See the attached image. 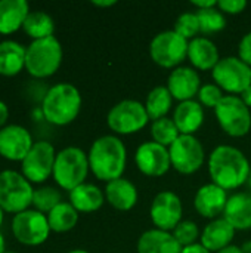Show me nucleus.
<instances>
[{
	"label": "nucleus",
	"mask_w": 251,
	"mask_h": 253,
	"mask_svg": "<svg viewBox=\"0 0 251 253\" xmlns=\"http://www.w3.org/2000/svg\"><path fill=\"white\" fill-rule=\"evenodd\" d=\"M173 96L167 86H155L146 96L145 108L149 120H158L167 116L172 107Z\"/></svg>",
	"instance_id": "c756f323"
},
{
	"label": "nucleus",
	"mask_w": 251,
	"mask_h": 253,
	"mask_svg": "<svg viewBox=\"0 0 251 253\" xmlns=\"http://www.w3.org/2000/svg\"><path fill=\"white\" fill-rule=\"evenodd\" d=\"M238 53H240V58L251 67V31L241 39Z\"/></svg>",
	"instance_id": "4c0bfd02"
},
{
	"label": "nucleus",
	"mask_w": 251,
	"mask_h": 253,
	"mask_svg": "<svg viewBox=\"0 0 251 253\" xmlns=\"http://www.w3.org/2000/svg\"><path fill=\"white\" fill-rule=\"evenodd\" d=\"M247 182H249V185H250V188H251V172H250V176H249V181H247Z\"/></svg>",
	"instance_id": "8fccbe9b"
},
{
	"label": "nucleus",
	"mask_w": 251,
	"mask_h": 253,
	"mask_svg": "<svg viewBox=\"0 0 251 253\" xmlns=\"http://www.w3.org/2000/svg\"><path fill=\"white\" fill-rule=\"evenodd\" d=\"M169 154L172 166L183 175L195 173L206 159L204 147L194 135H179L169 147Z\"/></svg>",
	"instance_id": "ddd939ff"
},
{
	"label": "nucleus",
	"mask_w": 251,
	"mask_h": 253,
	"mask_svg": "<svg viewBox=\"0 0 251 253\" xmlns=\"http://www.w3.org/2000/svg\"><path fill=\"white\" fill-rule=\"evenodd\" d=\"M243 253H251V242H247L243 248H241Z\"/></svg>",
	"instance_id": "49530a36"
},
{
	"label": "nucleus",
	"mask_w": 251,
	"mask_h": 253,
	"mask_svg": "<svg viewBox=\"0 0 251 253\" xmlns=\"http://www.w3.org/2000/svg\"><path fill=\"white\" fill-rule=\"evenodd\" d=\"M217 7L222 12L237 15V13H241L247 7V1L246 0H219Z\"/></svg>",
	"instance_id": "e433bc0d"
},
{
	"label": "nucleus",
	"mask_w": 251,
	"mask_h": 253,
	"mask_svg": "<svg viewBox=\"0 0 251 253\" xmlns=\"http://www.w3.org/2000/svg\"><path fill=\"white\" fill-rule=\"evenodd\" d=\"M27 47L15 40L0 42V76L13 77L25 68Z\"/></svg>",
	"instance_id": "393cba45"
},
{
	"label": "nucleus",
	"mask_w": 251,
	"mask_h": 253,
	"mask_svg": "<svg viewBox=\"0 0 251 253\" xmlns=\"http://www.w3.org/2000/svg\"><path fill=\"white\" fill-rule=\"evenodd\" d=\"M30 12L27 0H0V34H13L22 28Z\"/></svg>",
	"instance_id": "6ab92c4d"
},
{
	"label": "nucleus",
	"mask_w": 251,
	"mask_h": 253,
	"mask_svg": "<svg viewBox=\"0 0 251 253\" xmlns=\"http://www.w3.org/2000/svg\"><path fill=\"white\" fill-rule=\"evenodd\" d=\"M182 200L173 191L158 193L154 197L149 209V215L154 225L163 231L175 230L182 219Z\"/></svg>",
	"instance_id": "4468645a"
},
{
	"label": "nucleus",
	"mask_w": 251,
	"mask_h": 253,
	"mask_svg": "<svg viewBox=\"0 0 251 253\" xmlns=\"http://www.w3.org/2000/svg\"><path fill=\"white\" fill-rule=\"evenodd\" d=\"M226 203H228L226 190L220 188L213 182L198 188L194 197L195 211L204 218H216L217 215L223 213Z\"/></svg>",
	"instance_id": "a211bd4d"
},
{
	"label": "nucleus",
	"mask_w": 251,
	"mask_h": 253,
	"mask_svg": "<svg viewBox=\"0 0 251 253\" xmlns=\"http://www.w3.org/2000/svg\"><path fill=\"white\" fill-rule=\"evenodd\" d=\"M151 135H152L154 142H157V144L167 148L179 138L180 132H179L178 126L175 125L173 119L163 117V119H158V120L152 122Z\"/></svg>",
	"instance_id": "7c9ffc66"
},
{
	"label": "nucleus",
	"mask_w": 251,
	"mask_h": 253,
	"mask_svg": "<svg viewBox=\"0 0 251 253\" xmlns=\"http://www.w3.org/2000/svg\"><path fill=\"white\" fill-rule=\"evenodd\" d=\"M188 58L195 68L203 71L213 70L220 61L217 46L207 37H195L189 40Z\"/></svg>",
	"instance_id": "5701e85b"
},
{
	"label": "nucleus",
	"mask_w": 251,
	"mask_h": 253,
	"mask_svg": "<svg viewBox=\"0 0 251 253\" xmlns=\"http://www.w3.org/2000/svg\"><path fill=\"white\" fill-rule=\"evenodd\" d=\"M197 16L200 21V31L204 34L219 33L226 27V18L217 6L210 9H198Z\"/></svg>",
	"instance_id": "2f4dec72"
},
{
	"label": "nucleus",
	"mask_w": 251,
	"mask_h": 253,
	"mask_svg": "<svg viewBox=\"0 0 251 253\" xmlns=\"http://www.w3.org/2000/svg\"><path fill=\"white\" fill-rule=\"evenodd\" d=\"M182 253H212L209 249H206L201 243H194L191 246H186L182 249Z\"/></svg>",
	"instance_id": "a19ab883"
},
{
	"label": "nucleus",
	"mask_w": 251,
	"mask_h": 253,
	"mask_svg": "<svg viewBox=\"0 0 251 253\" xmlns=\"http://www.w3.org/2000/svg\"><path fill=\"white\" fill-rule=\"evenodd\" d=\"M223 219H226L237 230L251 228V194L238 193L228 199L226 208L223 211Z\"/></svg>",
	"instance_id": "4be33fe9"
},
{
	"label": "nucleus",
	"mask_w": 251,
	"mask_h": 253,
	"mask_svg": "<svg viewBox=\"0 0 251 253\" xmlns=\"http://www.w3.org/2000/svg\"><path fill=\"white\" fill-rule=\"evenodd\" d=\"M62 202L61 193L55 187H40L34 190L33 206L41 213H49L55 206Z\"/></svg>",
	"instance_id": "473e14b6"
},
{
	"label": "nucleus",
	"mask_w": 251,
	"mask_h": 253,
	"mask_svg": "<svg viewBox=\"0 0 251 253\" xmlns=\"http://www.w3.org/2000/svg\"><path fill=\"white\" fill-rule=\"evenodd\" d=\"M189 40L178 34L175 30L158 33L149 44L151 59L164 68H178V65L188 56Z\"/></svg>",
	"instance_id": "0eeeda50"
},
{
	"label": "nucleus",
	"mask_w": 251,
	"mask_h": 253,
	"mask_svg": "<svg viewBox=\"0 0 251 253\" xmlns=\"http://www.w3.org/2000/svg\"><path fill=\"white\" fill-rule=\"evenodd\" d=\"M89 169L87 154L78 147H67L56 153L52 176L62 190L72 191L84 184Z\"/></svg>",
	"instance_id": "39448f33"
},
{
	"label": "nucleus",
	"mask_w": 251,
	"mask_h": 253,
	"mask_svg": "<svg viewBox=\"0 0 251 253\" xmlns=\"http://www.w3.org/2000/svg\"><path fill=\"white\" fill-rule=\"evenodd\" d=\"M148 122L149 117L145 105L135 99L120 101L109 110L107 116V123L109 129L120 135L135 133L143 129Z\"/></svg>",
	"instance_id": "9d476101"
},
{
	"label": "nucleus",
	"mask_w": 251,
	"mask_h": 253,
	"mask_svg": "<svg viewBox=\"0 0 251 253\" xmlns=\"http://www.w3.org/2000/svg\"><path fill=\"white\" fill-rule=\"evenodd\" d=\"M87 157L93 175L101 181L109 182L121 178L126 169L127 151L120 138L104 135L93 141Z\"/></svg>",
	"instance_id": "f03ea898"
},
{
	"label": "nucleus",
	"mask_w": 251,
	"mask_h": 253,
	"mask_svg": "<svg viewBox=\"0 0 251 253\" xmlns=\"http://www.w3.org/2000/svg\"><path fill=\"white\" fill-rule=\"evenodd\" d=\"M198 236H200V230L197 224L192 221H180L173 230V237L182 248L194 245Z\"/></svg>",
	"instance_id": "f704fd0d"
},
{
	"label": "nucleus",
	"mask_w": 251,
	"mask_h": 253,
	"mask_svg": "<svg viewBox=\"0 0 251 253\" xmlns=\"http://www.w3.org/2000/svg\"><path fill=\"white\" fill-rule=\"evenodd\" d=\"M216 84L231 93H243L251 86V67L238 56L222 58L212 70Z\"/></svg>",
	"instance_id": "9b49d317"
},
{
	"label": "nucleus",
	"mask_w": 251,
	"mask_h": 253,
	"mask_svg": "<svg viewBox=\"0 0 251 253\" xmlns=\"http://www.w3.org/2000/svg\"><path fill=\"white\" fill-rule=\"evenodd\" d=\"M81 110V95L71 83H58L47 89L41 102L43 117L55 126L74 122Z\"/></svg>",
	"instance_id": "7ed1b4c3"
},
{
	"label": "nucleus",
	"mask_w": 251,
	"mask_h": 253,
	"mask_svg": "<svg viewBox=\"0 0 251 253\" xmlns=\"http://www.w3.org/2000/svg\"><path fill=\"white\" fill-rule=\"evenodd\" d=\"M220 127L234 138L244 136L251 129L250 108L235 95H226L215 108Z\"/></svg>",
	"instance_id": "6e6552de"
},
{
	"label": "nucleus",
	"mask_w": 251,
	"mask_h": 253,
	"mask_svg": "<svg viewBox=\"0 0 251 253\" xmlns=\"http://www.w3.org/2000/svg\"><path fill=\"white\" fill-rule=\"evenodd\" d=\"M178 34L185 37L186 40H192L200 33V21L197 12H183L175 22L173 28Z\"/></svg>",
	"instance_id": "72a5a7b5"
},
{
	"label": "nucleus",
	"mask_w": 251,
	"mask_h": 253,
	"mask_svg": "<svg viewBox=\"0 0 251 253\" xmlns=\"http://www.w3.org/2000/svg\"><path fill=\"white\" fill-rule=\"evenodd\" d=\"M105 199L117 211L127 212L138 203V190L129 179L118 178L107 182Z\"/></svg>",
	"instance_id": "aec40b11"
},
{
	"label": "nucleus",
	"mask_w": 251,
	"mask_h": 253,
	"mask_svg": "<svg viewBox=\"0 0 251 253\" xmlns=\"http://www.w3.org/2000/svg\"><path fill=\"white\" fill-rule=\"evenodd\" d=\"M138 169L148 176H163L172 166L169 150L154 141L143 142L135 154Z\"/></svg>",
	"instance_id": "dca6fc26"
},
{
	"label": "nucleus",
	"mask_w": 251,
	"mask_h": 253,
	"mask_svg": "<svg viewBox=\"0 0 251 253\" xmlns=\"http://www.w3.org/2000/svg\"><path fill=\"white\" fill-rule=\"evenodd\" d=\"M117 1L115 0H93L92 4L93 6H99V7H109V6H114Z\"/></svg>",
	"instance_id": "79ce46f5"
},
{
	"label": "nucleus",
	"mask_w": 251,
	"mask_h": 253,
	"mask_svg": "<svg viewBox=\"0 0 251 253\" xmlns=\"http://www.w3.org/2000/svg\"><path fill=\"white\" fill-rule=\"evenodd\" d=\"M191 3L197 7V10L198 9H210V7L217 6V0H192Z\"/></svg>",
	"instance_id": "58836bf2"
},
{
	"label": "nucleus",
	"mask_w": 251,
	"mask_h": 253,
	"mask_svg": "<svg viewBox=\"0 0 251 253\" xmlns=\"http://www.w3.org/2000/svg\"><path fill=\"white\" fill-rule=\"evenodd\" d=\"M235 236V228L223 218L212 221L203 231L201 245L210 252H220L222 249L231 246Z\"/></svg>",
	"instance_id": "a878e982"
},
{
	"label": "nucleus",
	"mask_w": 251,
	"mask_h": 253,
	"mask_svg": "<svg viewBox=\"0 0 251 253\" xmlns=\"http://www.w3.org/2000/svg\"><path fill=\"white\" fill-rule=\"evenodd\" d=\"M3 219H4V211L0 208V227H1V224H3Z\"/></svg>",
	"instance_id": "09e8293b"
},
{
	"label": "nucleus",
	"mask_w": 251,
	"mask_h": 253,
	"mask_svg": "<svg viewBox=\"0 0 251 253\" xmlns=\"http://www.w3.org/2000/svg\"><path fill=\"white\" fill-rule=\"evenodd\" d=\"M62 56V44L55 36L33 40L27 46L25 70L34 79H47L59 70Z\"/></svg>",
	"instance_id": "20e7f679"
},
{
	"label": "nucleus",
	"mask_w": 251,
	"mask_h": 253,
	"mask_svg": "<svg viewBox=\"0 0 251 253\" xmlns=\"http://www.w3.org/2000/svg\"><path fill=\"white\" fill-rule=\"evenodd\" d=\"M50 231L67 233L72 230L78 222V212L70 202H61L47 213Z\"/></svg>",
	"instance_id": "cd10ccee"
},
{
	"label": "nucleus",
	"mask_w": 251,
	"mask_h": 253,
	"mask_svg": "<svg viewBox=\"0 0 251 253\" xmlns=\"http://www.w3.org/2000/svg\"><path fill=\"white\" fill-rule=\"evenodd\" d=\"M241 99H243V102L250 108L251 107V86H249L243 93H241Z\"/></svg>",
	"instance_id": "37998d69"
},
{
	"label": "nucleus",
	"mask_w": 251,
	"mask_h": 253,
	"mask_svg": "<svg viewBox=\"0 0 251 253\" xmlns=\"http://www.w3.org/2000/svg\"><path fill=\"white\" fill-rule=\"evenodd\" d=\"M7 119H9V108H7V104L3 102V101L0 99V129L6 126Z\"/></svg>",
	"instance_id": "ea45409f"
},
{
	"label": "nucleus",
	"mask_w": 251,
	"mask_h": 253,
	"mask_svg": "<svg viewBox=\"0 0 251 253\" xmlns=\"http://www.w3.org/2000/svg\"><path fill=\"white\" fill-rule=\"evenodd\" d=\"M34 188L16 170L0 172V208L7 213H21L33 205Z\"/></svg>",
	"instance_id": "423d86ee"
},
{
	"label": "nucleus",
	"mask_w": 251,
	"mask_h": 253,
	"mask_svg": "<svg viewBox=\"0 0 251 253\" xmlns=\"http://www.w3.org/2000/svg\"><path fill=\"white\" fill-rule=\"evenodd\" d=\"M250 163L244 153L231 145L216 147L209 157V173L213 184L223 190H235L250 176Z\"/></svg>",
	"instance_id": "f257e3e1"
},
{
	"label": "nucleus",
	"mask_w": 251,
	"mask_h": 253,
	"mask_svg": "<svg viewBox=\"0 0 251 253\" xmlns=\"http://www.w3.org/2000/svg\"><path fill=\"white\" fill-rule=\"evenodd\" d=\"M10 228L13 237L25 246H40L49 239L50 234L47 215L36 209H27L16 213L12 219Z\"/></svg>",
	"instance_id": "1a4fd4ad"
},
{
	"label": "nucleus",
	"mask_w": 251,
	"mask_h": 253,
	"mask_svg": "<svg viewBox=\"0 0 251 253\" xmlns=\"http://www.w3.org/2000/svg\"><path fill=\"white\" fill-rule=\"evenodd\" d=\"M24 33L33 39V40H40L53 36L55 31V21L53 18L41 10H34L30 12L24 25H22Z\"/></svg>",
	"instance_id": "c85d7f7f"
},
{
	"label": "nucleus",
	"mask_w": 251,
	"mask_h": 253,
	"mask_svg": "<svg viewBox=\"0 0 251 253\" xmlns=\"http://www.w3.org/2000/svg\"><path fill=\"white\" fill-rule=\"evenodd\" d=\"M4 253H15V252H4Z\"/></svg>",
	"instance_id": "3c124183"
},
{
	"label": "nucleus",
	"mask_w": 251,
	"mask_h": 253,
	"mask_svg": "<svg viewBox=\"0 0 251 253\" xmlns=\"http://www.w3.org/2000/svg\"><path fill=\"white\" fill-rule=\"evenodd\" d=\"M105 202V193L101 191L93 184H81L72 191H70V203L77 212L90 213L102 208Z\"/></svg>",
	"instance_id": "bb28decb"
},
{
	"label": "nucleus",
	"mask_w": 251,
	"mask_h": 253,
	"mask_svg": "<svg viewBox=\"0 0 251 253\" xmlns=\"http://www.w3.org/2000/svg\"><path fill=\"white\" fill-rule=\"evenodd\" d=\"M173 234L158 228L145 231L138 240V253H182Z\"/></svg>",
	"instance_id": "412c9836"
},
{
	"label": "nucleus",
	"mask_w": 251,
	"mask_h": 253,
	"mask_svg": "<svg viewBox=\"0 0 251 253\" xmlns=\"http://www.w3.org/2000/svg\"><path fill=\"white\" fill-rule=\"evenodd\" d=\"M173 122L180 135H194L204 122V111L200 102L191 99L180 102L173 114Z\"/></svg>",
	"instance_id": "b1692460"
},
{
	"label": "nucleus",
	"mask_w": 251,
	"mask_h": 253,
	"mask_svg": "<svg viewBox=\"0 0 251 253\" xmlns=\"http://www.w3.org/2000/svg\"><path fill=\"white\" fill-rule=\"evenodd\" d=\"M6 252V242H4V237L3 234L0 233V253Z\"/></svg>",
	"instance_id": "a18cd8bd"
},
{
	"label": "nucleus",
	"mask_w": 251,
	"mask_h": 253,
	"mask_svg": "<svg viewBox=\"0 0 251 253\" xmlns=\"http://www.w3.org/2000/svg\"><path fill=\"white\" fill-rule=\"evenodd\" d=\"M55 159V147L47 141H37L21 162V173L31 184H41L52 176Z\"/></svg>",
	"instance_id": "f8f14e48"
},
{
	"label": "nucleus",
	"mask_w": 251,
	"mask_h": 253,
	"mask_svg": "<svg viewBox=\"0 0 251 253\" xmlns=\"http://www.w3.org/2000/svg\"><path fill=\"white\" fill-rule=\"evenodd\" d=\"M68 253H89L87 251H84V249H72V251H70Z\"/></svg>",
	"instance_id": "de8ad7c7"
},
{
	"label": "nucleus",
	"mask_w": 251,
	"mask_h": 253,
	"mask_svg": "<svg viewBox=\"0 0 251 253\" xmlns=\"http://www.w3.org/2000/svg\"><path fill=\"white\" fill-rule=\"evenodd\" d=\"M217 253H243V251H241V248H237V246H228Z\"/></svg>",
	"instance_id": "c03bdc74"
},
{
	"label": "nucleus",
	"mask_w": 251,
	"mask_h": 253,
	"mask_svg": "<svg viewBox=\"0 0 251 253\" xmlns=\"http://www.w3.org/2000/svg\"><path fill=\"white\" fill-rule=\"evenodd\" d=\"M34 141L28 129L21 125H6L0 129V156L9 162H22Z\"/></svg>",
	"instance_id": "2eb2a0df"
},
{
	"label": "nucleus",
	"mask_w": 251,
	"mask_h": 253,
	"mask_svg": "<svg viewBox=\"0 0 251 253\" xmlns=\"http://www.w3.org/2000/svg\"><path fill=\"white\" fill-rule=\"evenodd\" d=\"M223 93L222 89L215 83H209V84H203L200 92H198V99L204 107L209 108H216L219 105V102L223 99Z\"/></svg>",
	"instance_id": "c9c22d12"
},
{
	"label": "nucleus",
	"mask_w": 251,
	"mask_h": 253,
	"mask_svg": "<svg viewBox=\"0 0 251 253\" xmlns=\"http://www.w3.org/2000/svg\"><path fill=\"white\" fill-rule=\"evenodd\" d=\"M167 89L175 99L191 101L201 89L200 74L191 67H178L167 79Z\"/></svg>",
	"instance_id": "f3484780"
}]
</instances>
